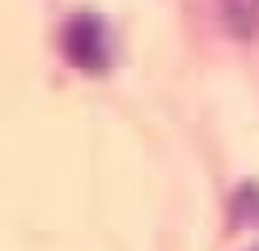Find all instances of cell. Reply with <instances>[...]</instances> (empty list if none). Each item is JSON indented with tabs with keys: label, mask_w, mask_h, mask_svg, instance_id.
Instances as JSON below:
<instances>
[{
	"label": "cell",
	"mask_w": 259,
	"mask_h": 251,
	"mask_svg": "<svg viewBox=\"0 0 259 251\" xmlns=\"http://www.w3.org/2000/svg\"><path fill=\"white\" fill-rule=\"evenodd\" d=\"M64 51L81 68H106V26L98 17H72L64 30Z\"/></svg>",
	"instance_id": "6da1fadb"
},
{
	"label": "cell",
	"mask_w": 259,
	"mask_h": 251,
	"mask_svg": "<svg viewBox=\"0 0 259 251\" xmlns=\"http://www.w3.org/2000/svg\"><path fill=\"white\" fill-rule=\"evenodd\" d=\"M221 5V21H225V30L230 34H255V26H259V0H217Z\"/></svg>",
	"instance_id": "7a4b0ae2"
}]
</instances>
